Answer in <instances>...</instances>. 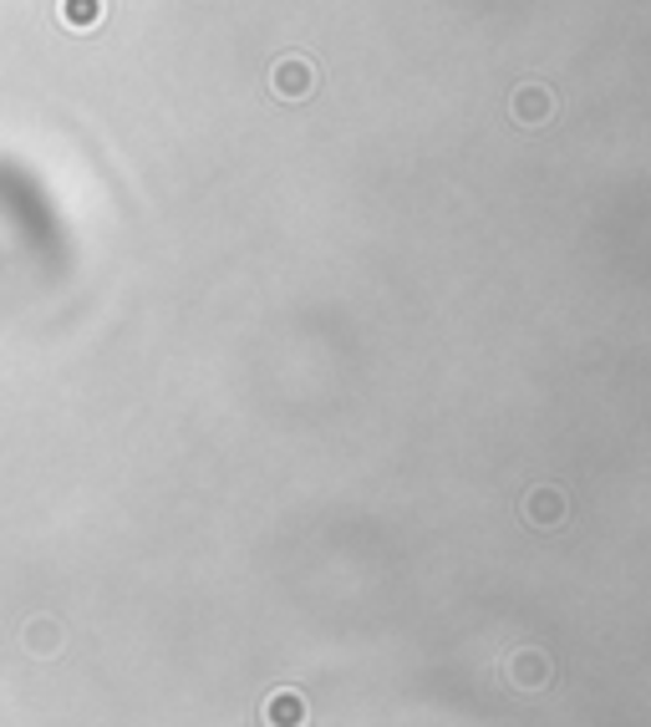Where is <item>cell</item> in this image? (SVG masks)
Returning <instances> with one entry per match:
<instances>
[{
	"label": "cell",
	"instance_id": "cell-1",
	"mask_svg": "<svg viewBox=\"0 0 651 727\" xmlns=\"http://www.w3.org/2000/svg\"><path fill=\"white\" fill-rule=\"evenodd\" d=\"M519 514L534 524V529H555V524H565V514H570V499H565L555 484H540V489L524 493V504H519Z\"/></svg>",
	"mask_w": 651,
	"mask_h": 727
},
{
	"label": "cell",
	"instance_id": "cell-2",
	"mask_svg": "<svg viewBox=\"0 0 651 727\" xmlns=\"http://www.w3.org/2000/svg\"><path fill=\"white\" fill-rule=\"evenodd\" d=\"M270 87H275V97H285V103H300V97H311V87H316V67L306 57H281L275 72H270Z\"/></svg>",
	"mask_w": 651,
	"mask_h": 727
},
{
	"label": "cell",
	"instance_id": "cell-3",
	"mask_svg": "<svg viewBox=\"0 0 651 727\" xmlns=\"http://www.w3.org/2000/svg\"><path fill=\"white\" fill-rule=\"evenodd\" d=\"M509 107H514V122H524V128H545V122L555 118V92H549L545 82H524Z\"/></svg>",
	"mask_w": 651,
	"mask_h": 727
},
{
	"label": "cell",
	"instance_id": "cell-4",
	"mask_svg": "<svg viewBox=\"0 0 651 727\" xmlns=\"http://www.w3.org/2000/svg\"><path fill=\"white\" fill-rule=\"evenodd\" d=\"M306 717H311V707L296 687H281L265 698V727H306Z\"/></svg>",
	"mask_w": 651,
	"mask_h": 727
},
{
	"label": "cell",
	"instance_id": "cell-5",
	"mask_svg": "<svg viewBox=\"0 0 651 727\" xmlns=\"http://www.w3.org/2000/svg\"><path fill=\"white\" fill-rule=\"evenodd\" d=\"M509 682L519 687V692H540V687L549 682V656L545 652H514L509 656Z\"/></svg>",
	"mask_w": 651,
	"mask_h": 727
},
{
	"label": "cell",
	"instance_id": "cell-6",
	"mask_svg": "<svg viewBox=\"0 0 651 727\" xmlns=\"http://www.w3.org/2000/svg\"><path fill=\"white\" fill-rule=\"evenodd\" d=\"M61 15L72 31H87L97 15H103V0H61Z\"/></svg>",
	"mask_w": 651,
	"mask_h": 727
}]
</instances>
